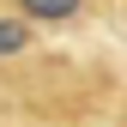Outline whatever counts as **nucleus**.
I'll return each instance as SVG.
<instances>
[{"instance_id": "f03ea898", "label": "nucleus", "mask_w": 127, "mask_h": 127, "mask_svg": "<svg viewBox=\"0 0 127 127\" xmlns=\"http://www.w3.org/2000/svg\"><path fill=\"white\" fill-rule=\"evenodd\" d=\"M30 49V24L24 18H0V61L6 55H24Z\"/></svg>"}, {"instance_id": "f257e3e1", "label": "nucleus", "mask_w": 127, "mask_h": 127, "mask_svg": "<svg viewBox=\"0 0 127 127\" xmlns=\"http://www.w3.org/2000/svg\"><path fill=\"white\" fill-rule=\"evenodd\" d=\"M12 6L24 24H73V18H85L91 0H12Z\"/></svg>"}]
</instances>
